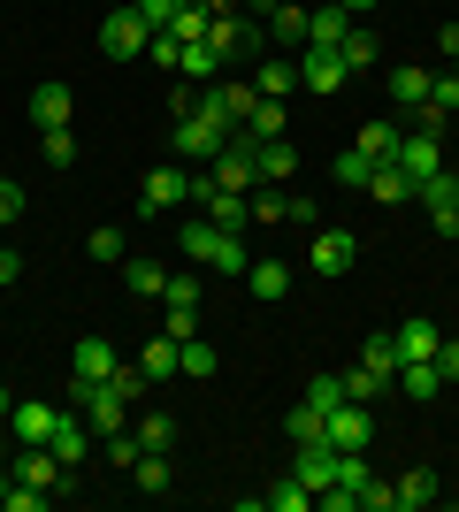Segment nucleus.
I'll return each instance as SVG.
<instances>
[{"label": "nucleus", "instance_id": "6e6d98bb", "mask_svg": "<svg viewBox=\"0 0 459 512\" xmlns=\"http://www.w3.org/2000/svg\"><path fill=\"white\" fill-rule=\"evenodd\" d=\"M16 214H23V184H0V230H8Z\"/></svg>", "mask_w": 459, "mask_h": 512}, {"label": "nucleus", "instance_id": "de8ad7c7", "mask_svg": "<svg viewBox=\"0 0 459 512\" xmlns=\"http://www.w3.org/2000/svg\"><path fill=\"white\" fill-rule=\"evenodd\" d=\"M284 428H291V444H306V436H322V413H314V406H306V398H299Z\"/></svg>", "mask_w": 459, "mask_h": 512}, {"label": "nucleus", "instance_id": "72a5a7b5", "mask_svg": "<svg viewBox=\"0 0 459 512\" xmlns=\"http://www.w3.org/2000/svg\"><path fill=\"white\" fill-rule=\"evenodd\" d=\"M131 436H138L146 451H169V444H176V421H169V413H138Z\"/></svg>", "mask_w": 459, "mask_h": 512}, {"label": "nucleus", "instance_id": "f257e3e1", "mask_svg": "<svg viewBox=\"0 0 459 512\" xmlns=\"http://www.w3.org/2000/svg\"><path fill=\"white\" fill-rule=\"evenodd\" d=\"M176 245H184V260H192V268H215V276H230V283H245V268H253V245H245L238 230L207 222V214H192V222L176 230Z\"/></svg>", "mask_w": 459, "mask_h": 512}, {"label": "nucleus", "instance_id": "79ce46f5", "mask_svg": "<svg viewBox=\"0 0 459 512\" xmlns=\"http://www.w3.org/2000/svg\"><path fill=\"white\" fill-rule=\"evenodd\" d=\"M245 199H253V222H284V207H291V192H276V184H268V192L253 184Z\"/></svg>", "mask_w": 459, "mask_h": 512}, {"label": "nucleus", "instance_id": "a18cd8bd", "mask_svg": "<svg viewBox=\"0 0 459 512\" xmlns=\"http://www.w3.org/2000/svg\"><path fill=\"white\" fill-rule=\"evenodd\" d=\"M46 138V169H69V161H77V138H69V130H39Z\"/></svg>", "mask_w": 459, "mask_h": 512}, {"label": "nucleus", "instance_id": "20e7f679", "mask_svg": "<svg viewBox=\"0 0 459 512\" xmlns=\"http://www.w3.org/2000/svg\"><path fill=\"white\" fill-rule=\"evenodd\" d=\"M199 184H207V176H192L184 161H161V169H146V184H138V214L184 207V199H199Z\"/></svg>", "mask_w": 459, "mask_h": 512}, {"label": "nucleus", "instance_id": "e2e57ef3", "mask_svg": "<svg viewBox=\"0 0 459 512\" xmlns=\"http://www.w3.org/2000/svg\"><path fill=\"white\" fill-rule=\"evenodd\" d=\"M284 8H299V0H284Z\"/></svg>", "mask_w": 459, "mask_h": 512}, {"label": "nucleus", "instance_id": "c85d7f7f", "mask_svg": "<svg viewBox=\"0 0 459 512\" xmlns=\"http://www.w3.org/2000/svg\"><path fill=\"white\" fill-rule=\"evenodd\" d=\"M375 54H383V46H375V31H368V23H352L345 39H337V62H345V69H352V77H360V69H368V62H375Z\"/></svg>", "mask_w": 459, "mask_h": 512}, {"label": "nucleus", "instance_id": "2eb2a0df", "mask_svg": "<svg viewBox=\"0 0 459 512\" xmlns=\"http://www.w3.org/2000/svg\"><path fill=\"white\" fill-rule=\"evenodd\" d=\"M46 451H54L62 467H85V459H92V421H85V413H62L54 436H46Z\"/></svg>", "mask_w": 459, "mask_h": 512}, {"label": "nucleus", "instance_id": "4d7b16f0", "mask_svg": "<svg viewBox=\"0 0 459 512\" xmlns=\"http://www.w3.org/2000/svg\"><path fill=\"white\" fill-rule=\"evenodd\" d=\"M146 62H161V69H176V39H169V31H153V46H146Z\"/></svg>", "mask_w": 459, "mask_h": 512}, {"label": "nucleus", "instance_id": "13d9d810", "mask_svg": "<svg viewBox=\"0 0 459 512\" xmlns=\"http://www.w3.org/2000/svg\"><path fill=\"white\" fill-rule=\"evenodd\" d=\"M23 276V253H16V245H0V283H16Z\"/></svg>", "mask_w": 459, "mask_h": 512}, {"label": "nucleus", "instance_id": "cd10ccee", "mask_svg": "<svg viewBox=\"0 0 459 512\" xmlns=\"http://www.w3.org/2000/svg\"><path fill=\"white\" fill-rule=\"evenodd\" d=\"M245 291H253V299H284L291 268H284V260H253V268H245Z\"/></svg>", "mask_w": 459, "mask_h": 512}, {"label": "nucleus", "instance_id": "dca6fc26", "mask_svg": "<svg viewBox=\"0 0 459 512\" xmlns=\"http://www.w3.org/2000/svg\"><path fill=\"white\" fill-rule=\"evenodd\" d=\"M8 474H16V482H31V490H62L69 467H62L46 444H16V467H8Z\"/></svg>", "mask_w": 459, "mask_h": 512}, {"label": "nucleus", "instance_id": "680f3d73", "mask_svg": "<svg viewBox=\"0 0 459 512\" xmlns=\"http://www.w3.org/2000/svg\"><path fill=\"white\" fill-rule=\"evenodd\" d=\"M345 8H352V16H368V8H375V0H345Z\"/></svg>", "mask_w": 459, "mask_h": 512}, {"label": "nucleus", "instance_id": "37998d69", "mask_svg": "<svg viewBox=\"0 0 459 512\" xmlns=\"http://www.w3.org/2000/svg\"><path fill=\"white\" fill-rule=\"evenodd\" d=\"M161 299H169V306H199V276H192V268H176V276L161 283Z\"/></svg>", "mask_w": 459, "mask_h": 512}, {"label": "nucleus", "instance_id": "864d4df0", "mask_svg": "<svg viewBox=\"0 0 459 512\" xmlns=\"http://www.w3.org/2000/svg\"><path fill=\"white\" fill-rule=\"evenodd\" d=\"M284 222H299V230H314V222H322V207H314V199H306V192H291V207H284Z\"/></svg>", "mask_w": 459, "mask_h": 512}, {"label": "nucleus", "instance_id": "393cba45", "mask_svg": "<svg viewBox=\"0 0 459 512\" xmlns=\"http://www.w3.org/2000/svg\"><path fill=\"white\" fill-rule=\"evenodd\" d=\"M398 390H406V398H414V406H429V398H437V390H444L437 360H406V367H398Z\"/></svg>", "mask_w": 459, "mask_h": 512}, {"label": "nucleus", "instance_id": "69168bd1", "mask_svg": "<svg viewBox=\"0 0 459 512\" xmlns=\"http://www.w3.org/2000/svg\"><path fill=\"white\" fill-rule=\"evenodd\" d=\"M452 77H459V69H452Z\"/></svg>", "mask_w": 459, "mask_h": 512}, {"label": "nucleus", "instance_id": "412c9836", "mask_svg": "<svg viewBox=\"0 0 459 512\" xmlns=\"http://www.w3.org/2000/svg\"><path fill=\"white\" fill-rule=\"evenodd\" d=\"M352 31V8L345 0H322V8H306V46H337Z\"/></svg>", "mask_w": 459, "mask_h": 512}, {"label": "nucleus", "instance_id": "aec40b11", "mask_svg": "<svg viewBox=\"0 0 459 512\" xmlns=\"http://www.w3.org/2000/svg\"><path fill=\"white\" fill-rule=\"evenodd\" d=\"M391 344H398V367H406V360H437L444 329H437V321H429V314H414V321H406V329H391Z\"/></svg>", "mask_w": 459, "mask_h": 512}, {"label": "nucleus", "instance_id": "9b49d317", "mask_svg": "<svg viewBox=\"0 0 459 512\" xmlns=\"http://www.w3.org/2000/svg\"><path fill=\"white\" fill-rule=\"evenodd\" d=\"M391 161L421 184V176H437V169H444V138H437V130H398V153H391Z\"/></svg>", "mask_w": 459, "mask_h": 512}, {"label": "nucleus", "instance_id": "4468645a", "mask_svg": "<svg viewBox=\"0 0 459 512\" xmlns=\"http://www.w3.org/2000/svg\"><path fill=\"white\" fill-rule=\"evenodd\" d=\"M345 77H352V69L337 62V46H306V54H299V85L306 92H345Z\"/></svg>", "mask_w": 459, "mask_h": 512}, {"label": "nucleus", "instance_id": "49530a36", "mask_svg": "<svg viewBox=\"0 0 459 512\" xmlns=\"http://www.w3.org/2000/svg\"><path fill=\"white\" fill-rule=\"evenodd\" d=\"M215 344H207V337H192V344H184V375H215Z\"/></svg>", "mask_w": 459, "mask_h": 512}, {"label": "nucleus", "instance_id": "3c124183", "mask_svg": "<svg viewBox=\"0 0 459 512\" xmlns=\"http://www.w3.org/2000/svg\"><path fill=\"white\" fill-rule=\"evenodd\" d=\"M8 512H39L46 505V490H31V482H8V497H0Z\"/></svg>", "mask_w": 459, "mask_h": 512}, {"label": "nucleus", "instance_id": "f03ea898", "mask_svg": "<svg viewBox=\"0 0 459 512\" xmlns=\"http://www.w3.org/2000/svg\"><path fill=\"white\" fill-rule=\"evenodd\" d=\"M222 146H230V123H222V115H207V107H192V115H176V123H169V153L184 161V169L215 161Z\"/></svg>", "mask_w": 459, "mask_h": 512}, {"label": "nucleus", "instance_id": "39448f33", "mask_svg": "<svg viewBox=\"0 0 459 512\" xmlns=\"http://www.w3.org/2000/svg\"><path fill=\"white\" fill-rule=\"evenodd\" d=\"M146 46H153V23L138 16L131 0H123V8H108V23H100V54H108V62H138Z\"/></svg>", "mask_w": 459, "mask_h": 512}, {"label": "nucleus", "instance_id": "7c9ffc66", "mask_svg": "<svg viewBox=\"0 0 459 512\" xmlns=\"http://www.w3.org/2000/svg\"><path fill=\"white\" fill-rule=\"evenodd\" d=\"M85 253H92V260H100V268H123V260H131V237L115 230V222H100V230H92V237H85Z\"/></svg>", "mask_w": 459, "mask_h": 512}, {"label": "nucleus", "instance_id": "ddd939ff", "mask_svg": "<svg viewBox=\"0 0 459 512\" xmlns=\"http://www.w3.org/2000/svg\"><path fill=\"white\" fill-rule=\"evenodd\" d=\"M352 253H360V237H352V230H314V245H306L314 276H352Z\"/></svg>", "mask_w": 459, "mask_h": 512}, {"label": "nucleus", "instance_id": "4be33fe9", "mask_svg": "<svg viewBox=\"0 0 459 512\" xmlns=\"http://www.w3.org/2000/svg\"><path fill=\"white\" fill-rule=\"evenodd\" d=\"M138 367H146V383H169V375H184V344H176L169 329H161V337H153L146 352H138Z\"/></svg>", "mask_w": 459, "mask_h": 512}, {"label": "nucleus", "instance_id": "603ef678", "mask_svg": "<svg viewBox=\"0 0 459 512\" xmlns=\"http://www.w3.org/2000/svg\"><path fill=\"white\" fill-rule=\"evenodd\" d=\"M131 8H138V16H146V23H153V31H169V16H176V8H184V0H131Z\"/></svg>", "mask_w": 459, "mask_h": 512}, {"label": "nucleus", "instance_id": "0eeeda50", "mask_svg": "<svg viewBox=\"0 0 459 512\" xmlns=\"http://www.w3.org/2000/svg\"><path fill=\"white\" fill-rule=\"evenodd\" d=\"M69 398H77V413L92 421L100 444H108L115 428H131V398H115V383H69Z\"/></svg>", "mask_w": 459, "mask_h": 512}, {"label": "nucleus", "instance_id": "c03bdc74", "mask_svg": "<svg viewBox=\"0 0 459 512\" xmlns=\"http://www.w3.org/2000/svg\"><path fill=\"white\" fill-rule=\"evenodd\" d=\"M268 23H276V39H284V46H306V8H276Z\"/></svg>", "mask_w": 459, "mask_h": 512}, {"label": "nucleus", "instance_id": "052dcab7", "mask_svg": "<svg viewBox=\"0 0 459 512\" xmlns=\"http://www.w3.org/2000/svg\"><path fill=\"white\" fill-rule=\"evenodd\" d=\"M8 451H16V436H8V421H0V459H8Z\"/></svg>", "mask_w": 459, "mask_h": 512}, {"label": "nucleus", "instance_id": "bf43d9fd", "mask_svg": "<svg viewBox=\"0 0 459 512\" xmlns=\"http://www.w3.org/2000/svg\"><path fill=\"white\" fill-rule=\"evenodd\" d=\"M8 406H16V390H8V383H0V421H8Z\"/></svg>", "mask_w": 459, "mask_h": 512}, {"label": "nucleus", "instance_id": "473e14b6", "mask_svg": "<svg viewBox=\"0 0 459 512\" xmlns=\"http://www.w3.org/2000/svg\"><path fill=\"white\" fill-rule=\"evenodd\" d=\"M329 176H337V184H345V192H368V176H375V161H368V153H360V146H345V153H337V169H329Z\"/></svg>", "mask_w": 459, "mask_h": 512}, {"label": "nucleus", "instance_id": "f8f14e48", "mask_svg": "<svg viewBox=\"0 0 459 512\" xmlns=\"http://www.w3.org/2000/svg\"><path fill=\"white\" fill-rule=\"evenodd\" d=\"M115 367H123V360H115L108 337H77V344H69V383H108Z\"/></svg>", "mask_w": 459, "mask_h": 512}, {"label": "nucleus", "instance_id": "c9c22d12", "mask_svg": "<svg viewBox=\"0 0 459 512\" xmlns=\"http://www.w3.org/2000/svg\"><path fill=\"white\" fill-rule=\"evenodd\" d=\"M131 474H138V490H146V497H161V490H169V451H146Z\"/></svg>", "mask_w": 459, "mask_h": 512}, {"label": "nucleus", "instance_id": "09e8293b", "mask_svg": "<svg viewBox=\"0 0 459 512\" xmlns=\"http://www.w3.org/2000/svg\"><path fill=\"white\" fill-rule=\"evenodd\" d=\"M360 512H398V490H391V482H375V474H368V490H360Z\"/></svg>", "mask_w": 459, "mask_h": 512}, {"label": "nucleus", "instance_id": "a211bd4d", "mask_svg": "<svg viewBox=\"0 0 459 512\" xmlns=\"http://www.w3.org/2000/svg\"><path fill=\"white\" fill-rule=\"evenodd\" d=\"M69 115H77V92H69L62 77H46V85L31 92V123L39 130H69Z\"/></svg>", "mask_w": 459, "mask_h": 512}, {"label": "nucleus", "instance_id": "f704fd0d", "mask_svg": "<svg viewBox=\"0 0 459 512\" xmlns=\"http://www.w3.org/2000/svg\"><path fill=\"white\" fill-rule=\"evenodd\" d=\"M261 505H268V512H306V505H314V490H306L299 474H291V482H276V490H261Z\"/></svg>", "mask_w": 459, "mask_h": 512}, {"label": "nucleus", "instance_id": "5fc2aeb1", "mask_svg": "<svg viewBox=\"0 0 459 512\" xmlns=\"http://www.w3.org/2000/svg\"><path fill=\"white\" fill-rule=\"evenodd\" d=\"M437 375H444V383H459V337L437 344Z\"/></svg>", "mask_w": 459, "mask_h": 512}, {"label": "nucleus", "instance_id": "f3484780", "mask_svg": "<svg viewBox=\"0 0 459 512\" xmlns=\"http://www.w3.org/2000/svg\"><path fill=\"white\" fill-rule=\"evenodd\" d=\"M54 421H62V406H39V398H16V406H8V436H16V444H46Z\"/></svg>", "mask_w": 459, "mask_h": 512}, {"label": "nucleus", "instance_id": "b1692460", "mask_svg": "<svg viewBox=\"0 0 459 512\" xmlns=\"http://www.w3.org/2000/svg\"><path fill=\"white\" fill-rule=\"evenodd\" d=\"M299 176V146L291 138H261V184H291Z\"/></svg>", "mask_w": 459, "mask_h": 512}, {"label": "nucleus", "instance_id": "8fccbe9b", "mask_svg": "<svg viewBox=\"0 0 459 512\" xmlns=\"http://www.w3.org/2000/svg\"><path fill=\"white\" fill-rule=\"evenodd\" d=\"M169 337H176V344L199 337V306H169Z\"/></svg>", "mask_w": 459, "mask_h": 512}, {"label": "nucleus", "instance_id": "ea45409f", "mask_svg": "<svg viewBox=\"0 0 459 512\" xmlns=\"http://www.w3.org/2000/svg\"><path fill=\"white\" fill-rule=\"evenodd\" d=\"M245 138H284V100H261V107H253Z\"/></svg>", "mask_w": 459, "mask_h": 512}, {"label": "nucleus", "instance_id": "6ab92c4d", "mask_svg": "<svg viewBox=\"0 0 459 512\" xmlns=\"http://www.w3.org/2000/svg\"><path fill=\"white\" fill-rule=\"evenodd\" d=\"M207 46H215V62H238V54H253V46H261V31H253V23H238V8H230V16L207 23Z\"/></svg>", "mask_w": 459, "mask_h": 512}, {"label": "nucleus", "instance_id": "7ed1b4c3", "mask_svg": "<svg viewBox=\"0 0 459 512\" xmlns=\"http://www.w3.org/2000/svg\"><path fill=\"white\" fill-rule=\"evenodd\" d=\"M207 184H215V192H253V184H261V138L230 130V146L207 161Z\"/></svg>", "mask_w": 459, "mask_h": 512}, {"label": "nucleus", "instance_id": "423d86ee", "mask_svg": "<svg viewBox=\"0 0 459 512\" xmlns=\"http://www.w3.org/2000/svg\"><path fill=\"white\" fill-rule=\"evenodd\" d=\"M199 107L222 115L230 130H245V123H253V107H261V92H253V77H207V85H199Z\"/></svg>", "mask_w": 459, "mask_h": 512}, {"label": "nucleus", "instance_id": "a878e982", "mask_svg": "<svg viewBox=\"0 0 459 512\" xmlns=\"http://www.w3.org/2000/svg\"><path fill=\"white\" fill-rule=\"evenodd\" d=\"M123 283H131L138 299H161V283H169V268H161L153 253H131V260H123Z\"/></svg>", "mask_w": 459, "mask_h": 512}, {"label": "nucleus", "instance_id": "c756f323", "mask_svg": "<svg viewBox=\"0 0 459 512\" xmlns=\"http://www.w3.org/2000/svg\"><path fill=\"white\" fill-rule=\"evenodd\" d=\"M368 192L383 199V207H398V199H414V176L398 169V161H375V176H368Z\"/></svg>", "mask_w": 459, "mask_h": 512}, {"label": "nucleus", "instance_id": "e433bc0d", "mask_svg": "<svg viewBox=\"0 0 459 512\" xmlns=\"http://www.w3.org/2000/svg\"><path fill=\"white\" fill-rule=\"evenodd\" d=\"M360 367H375V375H391V383H398V344L391 337H368V344H360Z\"/></svg>", "mask_w": 459, "mask_h": 512}, {"label": "nucleus", "instance_id": "a19ab883", "mask_svg": "<svg viewBox=\"0 0 459 512\" xmlns=\"http://www.w3.org/2000/svg\"><path fill=\"white\" fill-rule=\"evenodd\" d=\"M383 383H391V375H375V367H345V398H352V406H368Z\"/></svg>", "mask_w": 459, "mask_h": 512}, {"label": "nucleus", "instance_id": "4c0bfd02", "mask_svg": "<svg viewBox=\"0 0 459 512\" xmlns=\"http://www.w3.org/2000/svg\"><path fill=\"white\" fill-rule=\"evenodd\" d=\"M360 153H368V161H391L398 153V123H368L360 130Z\"/></svg>", "mask_w": 459, "mask_h": 512}, {"label": "nucleus", "instance_id": "6e6552de", "mask_svg": "<svg viewBox=\"0 0 459 512\" xmlns=\"http://www.w3.org/2000/svg\"><path fill=\"white\" fill-rule=\"evenodd\" d=\"M414 199H421V207H429V222H437L444 237H459V176H452V169L421 176V184H414Z\"/></svg>", "mask_w": 459, "mask_h": 512}, {"label": "nucleus", "instance_id": "5701e85b", "mask_svg": "<svg viewBox=\"0 0 459 512\" xmlns=\"http://www.w3.org/2000/svg\"><path fill=\"white\" fill-rule=\"evenodd\" d=\"M391 490H398V512H429V505H437V490H444V482H437L429 467H406V474L391 482Z\"/></svg>", "mask_w": 459, "mask_h": 512}, {"label": "nucleus", "instance_id": "58836bf2", "mask_svg": "<svg viewBox=\"0 0 459 512\" xmlns=\"http://www.w3.org/2000/svg\"><path fill=\"white\" fill-rule=\"evenodd\" d=\"M306 406H314V413L345 406V375H314V383H306Z\"/></svg>", "mask_w": 459, "mask_h": 512}, {"label": "nucleus", "instance_id": "9d476101", "mask_svg": "<svg viewBox=\"0 0 459 512\" xmlns=\"http://www.w3.org/2000/svg\"><path fill=\"white\" fill-rule=\"evenodd\" d=\"M322 436H329L337 451H368V444H375V421H368V406H352V398H345V406L322 413Z\"/></svg>", "mask_w": 459, "mask_h": 512}, {"label": "nucleus", "instance_id": "0e129e2a", "mask_svg": "<svg viewBox=\"0 0 459 512\" xmlns=\"http://www.w3.org/2000/svg\"><path fill=\"white\" fill-rule=\"evenodd\" d=\"M108 8H123V0H108Z\"/></svg>", "mask_w": 459, "mask_h": 512}, {"label": "nucleus", "instance_id": "1a4fd4ad", "mask_svg": "<svg viewBox=\"0 0 459 512\" xmlns=\"http://www.w3.org/2000/svg\"><path fill=\"white\" fill-rule=\"evenodd\" d=\"M337 459H345V451L329 444V436H306V444H291V474H299L306 490H329V482H337Z\"/></svg>", "mask_w": 459, "mask_h": 512}, {"label": "nucleus", "instance_id": "bb28decb", "mask_svg": "<svg viewBox=\"0 0 459 512\" xmlns=\"http://www.w3.org/2000/svg\"><path fill=\"white\" fill-rule=\"evenodd\" d=\"M391 100L414 115V107L429 100V69H421V62H398V69H391Z\"/></svg>", "mask_w": 459, "mask_h": 512}, {"label": "nucleus", "instance_id": "2f4dec72", "mask_svg": "<svg viewBox=\"0 0 459 512\" xmlns=\"http://www.w3.org/2000/svg\"><path fill=\"white\" fill-rule=\"evenodd\" d=\"M291 85H299V62H261L253 69V92H261V100H284Z\"/></svg>", "mask_w": 459, "mask_h": 512}]
</instances>
